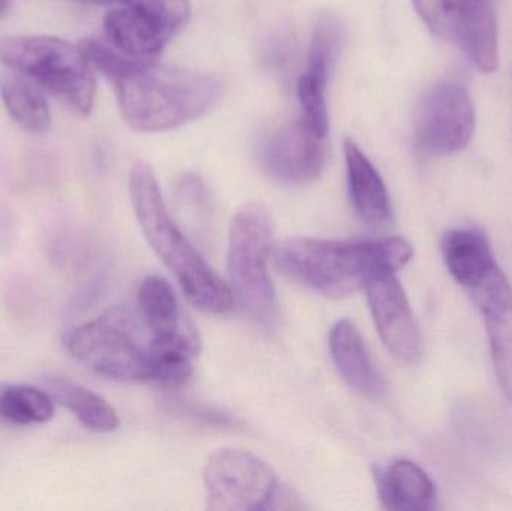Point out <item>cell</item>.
I'll use <instances>...</instances> for the list:
<instances>
[{
    "instance_id": "obj_19",
    "label": "cell",
    "mask_w": 512,
    "mask_h": 511,
    "mask_svg": "<svg viewBox=\"0 0 512 511\" xmlns=\"http://www.w3.org/2000/svg\"><path fill=\"white\" fill-rule=\"evenodd\" d=\"M0 96L9 116L26 131L44 134L51 125L50 107L41 87L20 72L12 71L0 78Z\"/></svg>"
},
{
    "instance_id": "obj_9",
    "label": "cell",
    "mask_w": 512,
    "mask_h": 511,
    "mask_svg": "<svg viewBox=\"0 0 512 511\" xmlns=\"http://www.w3.org/2000/svg\"><path fill=\"white\" fill-rule=\"evenodd\" d=\"M475 126L477 114L468 87L459 81H439L418 105L415 149L426 158L456 155L471 143Z\"/></svg>"
},
{
    "instance_id": "obj_14",
    "label": "cell",
    "mask_w": 512,
    "mask_h": 511,
    "mask_svg": "<svg viewBox=\"0 0 512 511\" xmlns=\"http://www.w3.org/2000/svg\"><path fill=\"white\" fill-rule=\"evenodd\" d=\"M343 150L349 197L355 213L370 230H390L394 222L393 207L381 174L351 138H346Z\"/></svg>"
},
{
    "instance_id": "obj_7",
    "label": "cell",
    "mask_w": 512,
    "mask_h": 511,
    "mask_svg": "<svg viewBox=\"0 0 512 511\" xmlns=\"http://www.w3.org/2000/svg\"><path fill=\"white\" fill-rule=\"evenodd\" d=\"M427 29L460 51L475 68L499 66V27L493 0H412Z\"/></svg>"
},
{
    "instance_id": "obj_15",
    "label": "cell",
    "mask_w": 512,
    "mask_h": 511,
    "mask_svg": "<svg viewBox=\"0 0 512 511\" xmlns=\"http://www.w3.org/2000/svg\"><path fill=\"white\" fill-rule=\"evenodd\" d=\"M330 353L337 371L351 389L375 401L385 395L384 380L354 323L342 320L334 324L330 332Z\"/></svg>"
},
{
    "instance_id": "obj_10",
    "label": "cell",
    "mask_w": 512,
    "mask_h": 511,
    "mask_svg": "<svg viewBox=\"0 0 512 511\" xmlns=\"http://www.w3.org/2000/svg\"><path fill=\"white\" fill-rule=\"evenodd\" d=\"M256 158L262 170L277 182L303 185L321 176L327 159L325 137L300 119L261 135Z\"/></svg>"
},
{
    "instance_id": "obj_12",
    "label": "cell",
    "mask_w": 512,
    "mask_h": 511,
    "mask_svg": "<svg viewBox=\"0 0 512 511\" xmlns=\"http://www.w3.org/2000/svg\"><path fill=\"white\" fill-rule=\"evenodd\" d=\"M468 293L478 306L492 350L493 365L502 392L512 404V287L501 267L495 266Z\"/></svg>"
},
{
    "instance_id": "obj_11",
    "label": "cell",
    "mask_w": 512,
    "mask_h": 511,
    "mask_svg": "<svg viewBox=\"0 0 512 511\" xmlns=\"http://www.w3.org/2000/svg\"><path fill=\"white\" fill-rule=\"evenodd\" d=\"M364 290L385 347L402 362H420L424 353L423 335L396 272L375 273Z\"/></svg>"
},
{
    "instance_id": "obj_18",
    "label": "cell",
    "mask_w": 512,
    "mask_h": 511,
    "mask_svg": "<svg viewBox=\"0 0 512 511\" xmlns=\"http://www.w3.org/2000/svg\"><path fill=\"white\" fill-rule=\"evenodd\" d=\"M442 255L453 278L466 290L498 266L489 240L474 228H459L445 234Z\"/></svg>"
},
{
    "instance_id": "obj_22",
    "label": "cell",
    "mask_w": 512,
    "mask_h": 511,
    "mask_svg": "<svg viewBox=\"0 0 512 511\" xmlns=\"http://www.w3.org/2000/svg\"><path fill=\"white\" fill-rule=\"evenodd\" d=\"M328 77L316 72L304 71L298 78L297 93L300 104L298 119L321 137L327 138L330 122H328L327 90Z\"/></svg>"
},
{
    "instance_id": "obj_16",
    "label": "cell",
    "mask_w": 512,
    "mask_h": 511,
    "mask_svg": "<svg viewBox=\"0 0 512 511\" xmlns=\"http://www.w3.org/2000/svg\"><path fill=\"white\" fill-rule=\"evenodd\" d=\"M376 491L382 507L394 511L435 509L436 489L432 479L411 461L391 462L375 470Z\"/></svg>"
},
{
    "instance_id": "obj_21",
    "label": "cell",
    "mask_w": 512,
    "mask_h": 511,
    "mask_svg": "<svg viewBox=\"0 0 512 511\" xmlns=\"http://www.w3.org/2000/svg\"><path fill=\"white\" fill-rule=\"evenodd\" d=\"M50 393L29 386L0 387V419L14 425H42L54 417Z\"/></svg>"
},
{
    "instance_id": "obj_3",
    "label": "cell",
    "mask_w": 512,
    "mask_h": 511,
    "mask_svg": "<svg viewBox=\"0 0 512 511\" xmlns=\"http://www.w3.org/2000/svg\"><path fill=\"white\" fill-rule=\"evenodd\" d=\"M129 195L144 237L173 273L189 302L207 314L230 311L234 306L230 287L216 275L171 219L155 173L144 162L132 167Z\"/></svg>"
},
{
    "instance_id": "obj_4",
    "label": "cell",
    "mask_w": 512,
    "mask_h": 511,
    "mask_svg": "<svg viewBox=\"0 0 512 511\" xmlns=\"http://www.w3.org/2000/svg\"><path fill=\"white\" fill-rule=\"evenodd\" d=\"M274 225L264 204L246 203L234 216L228 239V287L234 303L262 329L279 323V303L268 273Z\"/></svg>"
},
{
    "instance_id": "obj_23",
    "label": "cell",
    "mask_w": 512,
    "mask_h": 511,
    "mask_svg": "<svg viewBox=\"0 0 512 511\" xmlns=\"http://www.w3.org/2000/svg\"><path fill=\"white\" fill-rule=\"evenodd\" d=\"M342 36L343 27L336 17L324 15L319 18L315 30H313L312 41H310L307 69L330 75Z\"/></svg>"
},
{
    "instance_id": "obj_20",
    "label": "cell",
    "mask_w": 512,
    "mask_h": 511,
    "mask_svg": "<svg viewBox=\"0 0 512 511\" xmlns=\"http://www.w3.org/2000/svg\"><path fill=\"white\" fill-rule=\"evenodd\" d=\"M45 386L54 402L71 411L89 431L108 434L119 428L116 410L92 390L60 377L48 378Z\"/></svg>"
},
{
    "instance_id": "obj_5",
    "label": "cell",
    "mask_w": 512,
    "mask_h": 511,
    "mask_svg": "<svg viewBox=\"0 0 512 511\" xmlns=\"http://www.w3.org/2000/svg\"><path fill=\"white\" fill-rule=\"evenodd\" d=\"M0 60L65 101L81 116L92 113L95 68L80 45L56 36H6L0 39Z\"/></svg>"
},
{
    "instance_id": "obj_17",
    "label": "cell",
    "mask_w": 512,
    "mask_h": 511,
    "mask_svg": "<svg viewBox=\"0 0 512 511\" xmlns=\"http://www.w3.org/2000/svg\"><path fill=\"white\" fill-rule=\"evenodd\" d=\"M138 305L153 338L198 341L195 330L185 323L176 293L165 279L159 276L144 279L138 290Z\"/></svg>"
},
{
    "instance_id": "obj_6",
    "label": "cell",
    "mask_w": 512,
    "mask_h": 511,
    "mask_svg": "<svg viewBox=\"0 0 512 511\" xmlns=\"http://www.w3.org/2000/svg\"><path fill=\"white\" fill-rule=\"evenodd\" d=\"M138 329L128 312L111 309L72 332L69 353L108 380L152 383V339L144 344Z\"/></svg>"
},
{
    "instance_id": "obj_2",
    "label": "cell",
    "mask_w": 512,
    "mask_h": 511,
    "mask_svg": "<svg viewBox=\"0 0 512 511\" xmlns=\"http://www.w3.org/2000/svg\"><path fill=\"white\" fill-rule=\"evenodd\" d=\"M412 255L414 248L402 237L354 242L292 237L273 248L279 272L328 297L357 293L375 273L403 269Z\"/></svg>"
},
{
    "instance_id": "obj_1",
    "label": "cell",
    "mask_w": 512,
    "mask_h": 511,
    "mask_svg": "<svg viewBox=\"0 0 512 511\" xmlns=\"http://www.w3.org/2000/svg\"><path fill=\"white\" fill-rule=\"evenodd\" d=\"M80 47L93 68L113 83L123 119L135 131L179 128L221 99L224 86L216 75L131 59L105 39H84Z\"/></svg>"
},
{
    "instance_id": "obj_24",
    "label": "cell",
    "mask_w": 512,
    "mask_h": 511,
    "mask_svg": "<svg viewBox=\"0 0 512 511\" xmlns=\"http://www.w3.org/2000/svg\"><path fill=\"white\" fill-rule=\"evenodd\" d=\"M69 2L146 9L167 20L177 32L189 23L192 12L191 0H69Z\"/></svg>"
},
{
    "instance_id": "obj_25",
    "label": "cell",
    "mask_w": 512,
    "mask_h": 511,
    "mask_svg": "<svg viewBox=\"0 0 512 511\" xmlns=\"http://www.w3.org/2000/svg\"><path fill=\"white\" fill-rule=\"evenodd\" d=\"M8 6L9 0H0V14H3L8 9Z\"/></svg>"
},
{
    "instance_id": "obj_13",
    "label": "cell",
    "mask_w": 512,
    "mask_h": 511,
    "mask_svg": "<svg viewBox=\"0 0 512 511\" xmlns=\"http://www.w3.org/2000/svg\"><path fill=\"white\" fill-rule=\"evenodd\" d=\"M177 30L146 9H111L104 18V39L116 50L141 62H156Z\"/></svg>"
},
{
    "instance_id": "obj_8",
    "label": "cell",
    "mask_w": 512,
    "mask_h": 511,
    "mask_svg": "<svg viewBox=\"0 0 512 511\" xmlns=\"http://www.w3.org/2000/svg\"><path fill=\"white\" fill-rule=\"evenodd\" d=\"M207 509L256 511L276 509L279 480L273 468L248 450H218L204 467Z\"/></svg>"
}]
</instances>
